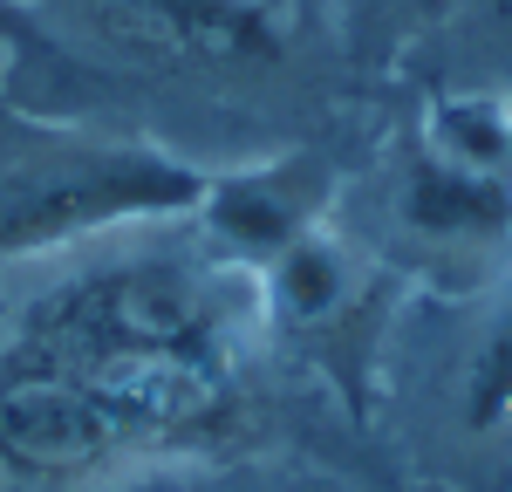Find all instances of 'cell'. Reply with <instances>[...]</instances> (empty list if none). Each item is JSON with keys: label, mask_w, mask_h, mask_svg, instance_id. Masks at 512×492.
<instances>
[{"label": "cell", "mask_w": 512, "mask_h": 492, "mask_svg": "<svg viewBox=\"0 0 512 492\" xmlns=\"http://www.w3.org/2000/svg\"><path fill=\"white\" fill-rule=\"evenodd\" d=\"M0 82L198 171L362 144L390 110L294 0H21L0 21Z\"/></svg>", "instance_id": "6da1fadb"}, {"label": "cell", "mask_w": 512, "mask_h": 492, "mask_svg": "<svg viewBox=\"0 0 512 492\" xmlns=\"http://www.w3.org/2000/svg\"><path fill=\"white\" fill-rule=\"evenodd\" d=\"M219 458H301L342 479L390 472L321 383L192 397L48 363L0 335V492H117Z\"/></svg>", "instance_id": "7a4b0ae2"}, {"label": "cell", "mask_w": 512, "mask_h": 492, "mask_svg": "<svg viewBox=\"0 0 512 492\" xmlns=\"http://www.w3.org/2000/svg\"><path fill=\"white\" fill-rule=\"evenodd\" d=\"M376 458L444 492H512V274L403 294L376 383Z\"/></svg>", "instance_id": "3957f363"}, {"label": "cell", "mask_w": 512, "mask_h": 492, "mask_svg": "<svg viewBox=\"0 0 512 492\" xmlns=\"http://www.w3.org/2000/svg\"><path fill=\"white\" fill-rule=\"evenodd\" d=\"M328 219L410 287L465 294L512 274V171L437 151L410 103L376 117Z\"/></svg>", "instance_id": "277c9868"}, {"label": "cell", "mask_w": 512, "mask_h": 492, "mask_svg": "<svg viewBox=\"0 0 512 492\" xmlns=\"http://www.w3.org/2000/svg\"><path fill=\"white\" fill-rule=\"evenodd\" d=\"M205 185L212 171L130 137L41 117L0 82V281L137 219L198 212Z\"/></svg>", "instance_id": "5b68a950"}, {"label": "cell", "mask_w": 512, "mask_h": 492, "mask_svg": "<svg viewBox=\"0 0 512 492\" xmlns=\"http://www.w3.org/2000/svg\"><path fill=\"white\" fill-rule=\"evenodd\" d=\"M342 472H321L301 458H219V465H178V472H151L117 492H342Z\"/></svg>", "instance_id": "8992f818"}, {"label": "cell", "mask_w": 512, "mask_h": 492, "mask_svg": "<svg viewBox=\"0 0 512 492\" xmlns=\"http://www.w3.org/2000/svg\"><path fill=\"white\" fill-rule=\"evenodd\" d=\"M342 492H444V486H424V479H403V472H369V479H349Z\"/></svg>", "instance_id": "52a82bcc"}, {"label": "cell", "mask_w": 512, "mask_h": 492, "mask_svg": "<svg viewBox=\"0 0 512 492\" xmlns=\"http://www.w3.org/2000/svg\"><path fill=\"white\" fill-rule=\"evenodd\" d=\"M7 315H14V301H7V287H0V335H7Z\"/></svg>", "instance_id": "ba28073f"}, {"label": "cell", "mask_w": 512, "mask_h": 492, "mask_svg": "<svg viewBox=\"0 0 512 492\" xmlns=\"http://www.w3.org/2000/svg\"><path fill=\"white\" fill-rule=\"evenodd\" d=\"M14 7H21V0H0V21H7V14H14Z\"/></svg>", "instance_id": "9c48e42d"}]
</instances>
